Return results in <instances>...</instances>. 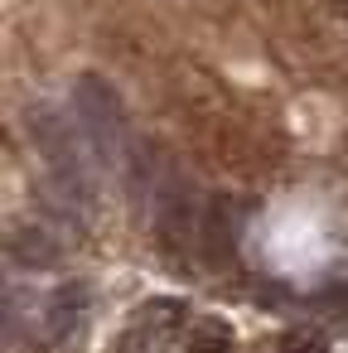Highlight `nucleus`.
Segmentation results:
<instances>
[{
    "mask_svg": "<svg viewBox=\"0 0 348 353\" xmlns=\"http://www.w3.org/2000/svg\"><path fill=\"white\" fill-rule=\"evenodd\" d=\"M25 131H30L34 150H39L44 165H49V179H54L59 199L73 203L78 213H88L92 199H97V174H92L97 160H92L83 131H78L59 107H44V102L25 112Z\"/></svg>",
    "mask_w": 348,
    "mask_h": 353,
    "instance_id": "nucleus-1",
    "label": "nucleus"
},
{
    "mask_svg": "<svg viewBox=\"0 0 348 353\" xmlns=\"http://www.w3.org/2000/svg\"><path fill=\"white\" fill-rule=\"evenodd\" d=\"M73 117H78V131H83L92 160L102 170H121V160L131 150V121H126L116 88L97 73H83L73 83Z\"/></svg>",
    "mask_w": 348,
    "mask_h": 353,
    "instance_id": "nucleus-2",
    "label": "nucleus"
},
{
    "mask_svg": "<svg viewBox=\"0 0 348 353\" xmlns=\"http://www.w3.org/2000/svg\"><path fill=\"white\" fill-rule=\"evenodd\" d=\"M198 228H203V213L194 208L189 189H184V184H170V189L160 194V208H155V232H160L165 256H170V261L189 256V247H194Z\"/></svg>",
    "mask_w": 348,
    "mask_h": 353,
    "instance_id": "nucleus-3",
    "label": "nucleus"
},
{
    "mask_svg": "<svg viewBox=\"0 0 348 353\" xmlns=\"http://www.w3.org/2000/svg\"><path fill=\"white\" fill-rule=\"evenodd\" d=\"M88 310H92V285H88V281H63V285L49 295V305H44V339H49L54 348L78 343V334H83V324H88Z\"/></svg>",
    "mask_w": 348,
    "mask_h": 353,
    "instance_id": "nucleus-4",
    "label": "nucleus"
},
{
    "mask_svg": "<svg viewBox=\"0 0 348 353\" xmlns=\"http://www.w3.org/2000/svg\"><path fill=\"white\" fill-rule=\"evenodd\" d=\"M242 203L237 199H213L203 208V228H198V242L208 252V261H227L237 252V237H242Z\"/></svg>",
    "mask_w": 348,
    "mask_h": 353,
    "instance_id": "nucleus-5",
    "label": "nucleus"
},
{
    "mask_svg": "<svg viewBox=\"0 0 348 353\" xmlns=\"http://www.w3.org/2000/svg\"><path fill=\"white\" fill-rule=\"evenodd\" d=\"M6 256L15 266H30V271H49L59 266V237L39 223H15L6 232Z\"/></svg>",
    "mask_w": 348,
    "mask_h": 353,
    "instance_id": "nucleus-6",
    "label": "nucleus"
},
{
    "mask_svg": "<svg viewBox=\"0 0 348 353\" xmlns=\"http://www.w3.org/2000/svg\"><path fill=\"white\" fill-rule=\"evenodd\" d=\"M232 348V329L223 319H198L189 334V353H227Z\"/></svg>",
    "mask_w": 348,
    "mask_h": 353,
    "instance_id": "nucleus-7",
    "label": "nucleus"
},
{
    "mask_svg": "<svg viewBox=\"0 0 348 353\" xmlns=\"http://www.w3.org/2000/svg\"><path fill=\"white\" fill-rule=\"evenodd\" d=\"M280 348H285V353H324V334H314V329H290V334L280 339Z\"/></svg>",
    "mask_w": 348,
    "mask_h": 353,
    "instance_id": "nucleus-8",
    "label": "nucleus"
}]
</instances>
